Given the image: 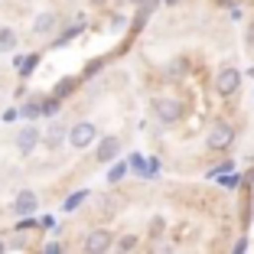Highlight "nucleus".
<instances>
[{"instance_id":"nucleus-1","label":"nucleus","mask_w":254,"mask_h":254,"mask_svg":"<svg viewBox=\"0 0 254 254\" xmlns=\"http://www.w3.org/2000/svg\"><path fill=\"white\" fill-rule=\"evenodd\" d=\"M150 111H153V121L163 127H176L183 121V114H186V108H183L180 98H170V95H157L153 101H150Z\"/></svg>"},{"instance_id":"nucleus-2","label":"nucleus","mask_w":254,"mask_h":254,"mask_svg":"<svg viewBox=\"0 0 254 254\" xmlns=\"http://www.w3.org/2000/svg\"><path fill=\"white\" fill-rule=\"evenodd\" d=\"M232 143H235V127L225 124V121H215L209 127V134H205V150L225 153V150H232Z\"/></svg>"},{"instance_id":"nucleus-3","label":"nucleus","mask_w":254,"mask_h":254,"mask_svg":"<svg viewBox=\"0 0 254 254\" xmlns=\"http://www.w3.org/2000/svg\"><path fill=\"white\" fill-rule=\"evenodd\" d=\"M98 140H101V130H98V124H91V121H75V124L68 127V143H72L75 150H85Z\"/></svg>"},{"instance_id":"nucleus-4","label":"nucleus","mask_w":254,"mask_h":254,"mask_svg":"<svg viewBox=\"0 0 254 254\" xmlns=\"http://www.w3.org/2000/svg\"><path fill=\"white\" fill-rule=\"evenodd\" d=\"M114 248V235L108 228H91L82 238V254H108Z\"/></svg>"},{"instance_id":"nucleus-5","label":"nucleus","mask_w":254,"mask_h":254,"mask_svg":"<svg viewBox=\"0 0 254 254\" xmlns=\"http://www.w3.org/2000/svg\"><path fill=\"white\" fill-rule=\"evenodd\" d=\"M238 88H241V72L235 65H222L215 75V91L222 98H232V95H238Z\"/></svg>"},{"instance_id":"nucleus-6","label":"nucleus","mask_w":254,"mask_h":254,"mask_svg":"<svg viewBox=\"0 0 254 254\" xmlns=\"http://www.w3.org/2000/svg\"><path fill=\"white\" fill-rule=\"evenodd\" d=\"M39 143H43V134H39V130H36L33 124H23L20 130H16V137H13V147L20 150L23 157H30L33 150L39 147Z\"/></svg>"},{"instance_id":"nucleus-7","label":"nucleus","mask_w":254,"mask_h":254,"mask_svg":"<svg viewBox=\"0 0 254 254\" xmlns=\"http://www.w3.org/2000/svg\"><path fill=\"white\" fill-rule=\"evenodd\" d=\"M33 33H36L39 39H53L56 33H59V13H56V10H43V13H36V20H33Z\"/></svg>"},{"instance_id":"nucleus-8","label":"nucleus","mask_w":254,"mask_h":254,"mask_svg":"<svg viewBox=\"0 0 254 254\" xmlns=\"http://www.w3.org/2000/svg\"><path fill=\"white\" fill-rule=\"evenodd\" d=\"M121 137L118 134H105L101 140H98V147H95V157H98V163L105 166V163H114L118 160V153H121Z\"/></svg>"},{"instance_id":"nucleus-9","label":"nucleus","mask_w":254,"mask_h":254,"mask_svg":"<svg viewBox=\"0 0 254 254\" xmlns=\"http://www.w3.org/2000/svg\"><path fill=\"white\" fill-rule=\"evenodd\" d=\"M36 209H39V195L33 192V189H20L16 199H13V212H16V215H23V218H33V215H36Z\"/></svg>"},{"instance_id":"nucleus-10","label":"nucleus","mask_w":254,"mask_h":254,"mask_svg":"<svg viewBox=\"0 0 254 254\" xmlns=\"http://www.w3.org/2000/svg\"><path fill=\"white\" fill-rule=\"evenodd\" d=\"M62 143H68V127L62 121H53V124L43 130V147L46 150H59Z\"/></svg>"},{"instance_id":"nucleus-11","label":"nucleus","mask_w":254,"mask_h":254,"mask_svg":"<svg viewBox=\"0 0 254 254\" xmlns=\"http://www.w3.org/2000/svg\"><path fill=\"white\" fill-rule=\"evenodd\" d=\"M137 3H140V10H137V20H134V33H140L143 23H147V16L153 13V10H157L163 0H137Z\"/></svg>"},{"instance_id":"nucleus-12","label":"nucleus","mask_w":254,"mask_h":254,"mask_svg":"<svg viewBox=\"0 0 254 254\" xmlns=\"http://www.w3.org/2000/svg\"><path fill=\"white\" fill-rule=\"evenodd\" d=\"M39 59H43V56H39V53H26V56H20V59H16L13 65H16V72H20L23 78H26V75H33V72H36Z\"/></svg>"},{"instance_id":"nucleus-13","label":"nucleus","mask_w":254,"mask_h":254,"mask_svg":"<svg viewBox=\"0 0 254 254\" xmlns=\"http://www.w3.org/2000/svg\"><path fill=\"white\" fill-rule=\"evenodd\" d=\"M78 85H82V78H75V75H65V78H59V85L53 88V98H59V101H62V98H68L75 88H78Z\"/></svg>"},{"instance_id":"nucleus-14","label":"nucleus","mask_w":254,"mask_h":254,"mask_svg":"<svg viewBox=\"0 0 254 254\" xmlns=\"http://www.w3.org/2000/svg\"><path fill=\"white\" fill-rule=\"evenodd\" d=\"M16 46H20V33L10 26H0V53H13Z\"/></svg>"},{"instance_id":"nucleus-15","label":"nucleus","mask_w":254,"mask_h":254,"mask_svg":"<svg viewBox=\"0 0 254 254\" xmlns=\"http://www.w3.org/2000/svg\"><path fill=\"white\" fill-rule=\"evenodd\" d=\"M20 118H23V121H36V118H43V98H30V101H23Z\"/></svg>"},{"instance_id":"nucleus-16","label":"nucleus","mask_w":254,"mask_h":254,"mask_svg":"<svg viewBox=\"0 0 254 254\" xmlns=\"http://www.w3.org/2000/svg\"><path fill=\"white\" fill-rule=\"evenodd\" d=\"M137 241H140L137 235L127 232V235H121V238H114V251L118 254H130V251H137Z\"/></svg>"},{"instance_id":"nucleus-17","label":"nucleus","mask_w":254,"mask_h":254,"mask_svg":"<svg viewBox=\"0 0 254 254\" xmlns=\"http://www.w3.org/2000/svg\"><path fill=\"white\" fill-rule=\"evenodd\" d=\"M59 111H62V101H59V98H53V95L43 98V118L46 121H49V118H59Z\"/></svg>"},{"instance_id":"nucleus-18","label":"nucleus","mask_w":254,"mask_h":254,"mask_svg":"<svg viewBox=\"0 0 254 254\" xmlns=\"http://www.w3.org/2000/svg\"><path fill=\"white\" fill-rule=\"evenodd\" d=\"M127 170H130L127 163H114L111 170H108V183H111V186H118V183H121V180L127 176Z\"/></svg>"},{"instance_id":"nucleus-19","label":"nucleus","mask_w":254,"mask_h":254,"mask_svg":"<svg viewBox=\"0 0 254 254\" xmlns=\"http://www.w3.org/2000/svg\"><path fill=\"white\" fill-rule=\"evenodd\" d=\"M85 199H88V189H78L75 195H68V199H65V205H62V209H65V212H75Z\"/></svg>"},{"instance_id":"nucleus-20","label":"nucleus","mask_w":254,"mask_h":254,"mask_svg":"<svg viewBox=\"0 0 254 254\" xmlns=\"http://www.w3.org/2000/svg\"><path fill=\"white\" fill-rule=\"evenodd\" d=\"M183 72H186V62H173L170 65V75H183Z\"/></svg>"},{"instance_id":"nucleus-21","label":"nucleus","mask_w":254,"mask_h":254,"mask_svg":"<svg viewBox=\"0 0 254 254\" xmlns=\"http://www.w3.org/2000/svg\"><path fill=\"white\" fill-rule=\"evenodd\" d=\"M43 254H62V248H59V245H56V241H49V245H46V248H43Z\"/></svg>"},{"instance_id":"nucleus-22","label":"nucleus","mask_w":254,"mask_h":254,"mask_svg":"<svg viewBox=\"0 0 254 254\" xmlns=\"http://www.w3.org/2000/svg\"><path fill=\"white\" fill-rule=\"evenodd\" d=\"M98 68H101V59H95V62H91V65H88V68H85V75H95V72H98Z\"/></svg>"},{"instance_id":"nucleus-23","label":"nucleus","mask_w":254,"mask_h":254,"mask_svg":"<svg viewBox=\"0 0 254 254\" xmlns=\"http://www.w3.org/2000/svg\"><path fill=\"white\" fill-rule=\"evenodd\" d=\"M245 248H248V238H241L238 245H235V251H232V254H245Z\"/></svg>"},{"instance_id":"nucleus-24","label":"nucleus","mask_w":254,"mask_h":254,"mask_svg":"<svg viewBox=\"0 0 254 254\" xmlns=\"http://www.w3.org/2000/svg\"><path fill=\"white\" fill-rule=\"evenodd\" d=\"M222 186H228V189H235V186H238V176H228V180H222Z\"/></svg>"},{"instance_id":"nucleus-25","label":"nucleus","mask_w":254,"mask_h":254,"mask_svg":"<svg viewBox=\"0 0 254 254\" xmlns=\"http://www.w3.org/2000/svg\"><path fill=\"white\" fill-rule=\"evenodd\" d=\"M176 3H180V0H163V7H176Z\"/></svg>"},{"instance_id":"nucleus-26","label":"nucleus","mask_w":254,"mask_h":254,"mask_svg":"<svg viewBox=\"0 0 254 254\" xmlns=\"http://www.w3.org/2000/svg\"><path fill=\"white\" fill-rule=\"evenodd\" d=\"M248 39H251V43H254V23H251V33H248Z\"/></svg>"},{"instance_id":"nucleus-27","label":"nucleus","mask_w":254,"mask_h":254,"mask_svg":"<svg viewBox=\"0 0 254 254\" xmlns=\"http://www.w3.org/2000/svg\"><path fill=\"white\" fill-rule=\"evenodd\" d=\"M91 3H95V7H101V3H105V0H91Z\"/></svg>"},{"instance_id":"nucleus-28","label":"nucleus","mask_w":254,"mask_h":254,"mask_svg":"<svg viewBox=\"0 0 254 254\" xmlns=\"http://www.w3.org/2000/svg\"><path fill=\"white\" fill-rule=\"evenodd\" d=\"M0 254H3V245H0Z\"/></svg>"}]
</instances>
